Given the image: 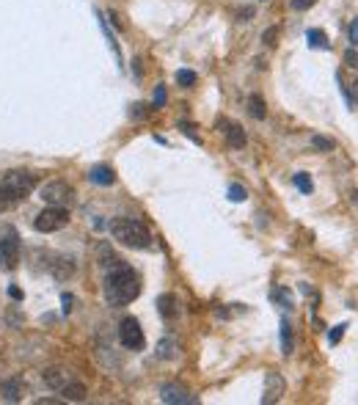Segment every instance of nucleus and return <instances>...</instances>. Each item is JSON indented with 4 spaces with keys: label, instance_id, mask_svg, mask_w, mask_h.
Wrapping results in <instances>:
<instances>
[{
    "label": "nucleus",
    "instance_id": "f257e3e1",
    "mask_svg": "<svg viewBox=\"0 0 358 405\" xmlns=\"http://www.w3.org/2000/svg\"><path fill=\"white\" fill-rule=\"evenodd\" d=\"M102 292H105L108 306H127V304H132V301L141 295V279H138V273L130 270L127 265H116V268L105 276Z\"/></svg>",
    "mask_w": 358,
    "mask_h": 405
},
{
    "label": "nucleus",
    "instance_id": "f03ea898",
    "mask_svg": "<svg viewBox=\"0 0 358 405\" xmlns=\"http://www.w3.org/2000/svg\"><path fill=\"white\" fill-rule=\"evenodd\" d=\"M110 235H113V240H119V243L127 246V249L143 251L152 246L149 229L135 218H113L110 220Z\"/></svg>",
    "mask_w": 358,
    "mask_h": 405
},
{
    "label": "nucleus",
    "instance_id": "7ed1b4c3",
    "mask_svg": "<svg viewBox=\"0 0 358 405\" xmlns=\"http://www.w3.org/2000/svg\"><path fill=\"white\" fill-rule=\"evenodd\" d=\"M33 187H36V174L31 171H6L0 177V193L8 199V204H17L25 196H31Z\"/></svg>",
    "mask_w": 358,
    "mask_h": 405
},
{
    "label": "nucleus",
    "instance_id": "20e7f679",
    "mask_svg": "<svg viewBox=\"0 0 358 405\" xmlns=\"http://www.w3.org/2000/svg\"><path fill=\"white\" fill-rule=\"evenodd\" d=\"M20 262V237L11 226L0 229V268L3 270H14Z\"/></svg>",
    "mask_w": 358,
    "mask_h": 405
},
{
    "label": "nucleus",
    "instance_id": "39448f33",
    "mask_svg": "<svg viewBox=\"0 0 358 405\" xmlns=\"http://www.w3.org/2000/svg\"><path fill=\"white\" fill-rule=\"evenodd\" d=\"M66 223H69V210L66 207H44L33 220L36 232H58Z\"/></svg>",
    "mask_w": 358,
    "mask_h": 405
},
{
    "label": "nucleus",
    "instance_id": "423d86ee",
    "mask_svg": "<svg viewBox=\"0 0 358 405\" xmlns=\"http://www.w3.org/2000/svg\"><path fill=\"white\" fill-rule=\"evenodd\" d=\"M41 199H44L47 207H69L72 199H75V190L66 182H47L41 187Z\"/></svg>",
    "mask_w": 358,
    "mask_h": 405
},
{
    "label": "nucleus",
    "instance_id": "0eeeda50",
    "mask_svg": "<svg viewBox=\"0 0 358 405\" xmlns=\"http://www.w3.org/2000/svg\"><path fill=\"white\" fill-rule=\"evenodd\" d=\"M119 339L127 350H143L146 347V339H143V331L138 325L135 317H124L122 325H119Z\"/></svg>",
    "mask_w": 358,
    "mask_h": 405
},
{
    "label": "nucleus",
    "instance_id": "6e6552de",
    "mask_svg": "<svg viewBox=\"0 0 358 405\" xmlns=\"http://www.w3.org/2000/svg\"><path fill=\"white\" fill-rule=\"evenodd\" d=\"M160 400L168 405H193L196 397H191V392L182 386V383H165L163 389H160Z\"/></svg>",
    "mask_w": 358,
    "mask_h": 405
},
{
    "label": "nucleus",
    "instance_id": "1a4fd4ad",
    "mask_svg": "<svg viewBox=\"0 0 358 405\" xmlns=\"http://www.w3.org/2000/svg\"><path fill=\"white\" fill-rule=\"evenodd\" d=\"M158 312H160V317H163L165 323H171V320H177L179 317V301L174 298V295H160L158 298Z\"/></svg>",
    "mask_w": 358,
    "mask_h": 405
},
{
    "label": "nucleus",
    "instance_id": "9d476101",
    "mask_svg": "<svg viewBox=\"0 0 358 405\" xmlns=\"http://www.w3.org/2000/svg\"><path fill=\"white\" fill-rule=\"evenodd\" d=\"M281 392H284V380H281V375L270 373L267 375V389H264V397H262V403H276L279 397H281Z\"/></svg>",
    "mask_w": 358,
    "mask_h": 405
},
{
    "label": "nucleus",
    "instance_id": "9b49d317",
    "mask_svg": "<svg viewBox=\"0 0 358 405\" xmlns=\"http://www.w3.org/2000/svg\"><path fill=\"white\" fill-rule=\"evenodd\" d=\"M61 394H64V400H69V403H83L86 400V386L80 380H66L64 386H61Z\"/></svg>",
    "mask_w": 358,
    "mask_h": 405
},
{
    "label": "nucleus",
    "instance_id": "f8f14e48",
    "mask_svg": "<svg viewBox=\"0 0 358 405\" xmlns=\"http://www.w3.org/2000/svg\"><path fill=\"white\" fill-rule=\"evenodd\" d=\"M89 180H91L94 185H113V182H116V174H113V168H108V166H94V168L89 171Z\"/></svg>",
    "mask_w": 358,
    "mask_h": 405
},
{
    "label": "nucleus",
    "instance_id": "ddd939ff",
    "mask_svg": "<svg viewBox=\"0 0 358 405\" xmlns=\"http://www.w3.org/2000/svg\"><path fill=\"white\" fill-rule=\"evenodd\" d=\"M23 392H25V386H23V380H8V383H3V397L8 400V403H20L23 400Z\"/></svg>",
    "mask_w": 358,
    "mask_h": 405
},
{
    "label": "nucleus",
    "instance_id": "4468645a",
    "mask_svg": "<svg viewBox=\"0 0 358 405\" xmlns=\"http://www.w3.org/2000/svg\"><path fill=\"white\" fill-rule=\"evenodd\" d=\"M226 141H229V147H231V149H243V147H245V132H243V127L229 125Z\"/></svg>",
    "mask_w": 358,
    "mask_h": 405
},
{
    "label": "nucleus",
    "instance_id": "2eb2a0df",
    "mask_svg": "<svg viewBox=\"0 0 358 405\" xmlns=\"http://www.w3.org/2000/svg\"><path fill=\"white\" fill-rule=\"evenodd\" d=\"M158 356H160V359H165V361L177 359V356H179V344L174 342V339H163V342L158 344Z\"/></svg>",
    "mask_w": 358,
    "mask_h": 405
},
{
    "label": "nucleus",
    "instance_id": "dca6fc26",
    "mask_svg": "<svg viewBox=\"0 0 358 405\" xmlns=\"http://www.w3.org/2000/svg\"><path fill=\"white\" fill-rule=\"evenodd\" d=\"M44 383H47L50 389H58V392H61V386L66 383V373L64 370H47V373H44Z\"/></svg>",
    "mask_w": 358,
    "mask_h": 405
},
{
    "label": "nucleus",
    "instance_id": "f3484780",
    "mask_svg": "<svg viewBox=\"0 0 358 405\" xmlns=\"http://www.w3.org/2000/svg\"><path fill=\"white\" fill-rule=\"evenodd\" d=\"M248 111H251L254 119H264L267 108H264V99H262L260 94H251V96H248Z\"/></svg>",
    "mask_w": 358,
    "mask_h": 405
},
{
    "label": "nucleus",
    "instance_id": "a211bd4d",
    "mask_svg": "<svg viewBox=\"0 0 358 405\" xmlns=\"http://www.w3.org/2000/svg\"><path fill=\"white\" fill-rule=\"evenodd\" d=\"M306 42H309V47H314V50H328V39L323 31H309L306 33Z\"/></svg>",
    "mask_w": 358,
    "mask_h": 405
},
{
    "label": "nucleus",
    "instance_id": "6ab92c4d",
    "mask_svg": "<svg viewBox=\"0 0 358 405\" xmlns=\"http://www.w3.org/2000/svg\"><path fill=\"white\" fill-rule=\"evenodd\" d=\"M281 347H284L287 356L293 353V331H290V323H287V320L281 323Z\"/></svg>",
    "mask_w": 358,
    "mask_h": 405
},
{
    "label": "nucleus",
    "instance_id": "aec40b11",
    "mask_svg": "<svg viewBox=\"0 0 358 405\" xmlns=\"http://www.w3.org/2000/svg\"><path fill=\"white\" fill-rule=\"evenodd\" d=\"M177 83L185 86V89H191L196 83V72H191V69H179V72H177Z\"/></svg>",
    "mask_w": 358,
    "mask_h": 405
},
{
    "label": "nucleus",
    "instance_id": "412c9836",
    "mask_svg": "<svg viewBox=\"0 0 358 405\" xmlns=\"http://www.w3.org/2000/svg\"><path fill=\"white\" fill-rule=\"evenodd\" d=\"M295 185L300 193H312L314 185H312V180H309V174H295Z\"/></svg>",
    "mask_w": 358,
    "mask_h": 405
},
{
    "label": "nucleus",
    "instance_id": "4be33fe9",
    "mask_svg": "<svg viewBox=\"0 0 358 405\" xmlns=\"http://www.w3.org/2000/svg\"><path fill=\"white\" fill-rule=\"evenodd\" d=\"M229 199H231V201H245V199H248V193H245V187L231 185L229 187Z\"/></svg>",
    "mask_w": 358,
    "mask_h": 405
},
{
    "label": "nucleus",
    "instance_id": "5701e85b",
    "mask_svg": "<svg viewBox=\"0 0 358 405\" xmlns=\"http://www.w3.org/2000/svg\"><path fill=\"white\" fill-rule=\"evenodd\" d=\"M312 144H314L317 149H323V152H331V149H333V141H328V138H320V135H314V138H312Z\"/></svg>",
    "mask_w": 358,
    "mask_h": 405
},
{
    "label": "nucleus",
    "instance_id": "b1692460",
    "mask_svg": "<svg viewBox=\"0 0 358 405\" xmlns=\"http://www.w3.org/2000/svg\"><path fill=\"white\" fill-rule=\"evenodd\" d=\"M182 132H185V135H188L191 141H196V144H201V138H198V132H196V127H193V125H188V122H185V125H182Z\"/></svg>",
    "mask_w": 358,
    "mask_h": 405
},
{
    "label": "nucleus",
    "instance_id": "393cba45",
    "mask_svg": "<svg viewBox=\"0 0 358 405\" xmlns=\"http://www.w3.org/2000/svg\"><path fill=\"white\" fill-rule=\"evenodd\" d=\"M317 0H293V8L295 11H306V8H312Z\"/></svg>",
    "mask_w": 358,
    "mask_h": 405
},
{
    "label": "nucleus",
    "instance_id": "a878e982",
    "mask_svg": "<svg viewBox=\"0 0 358 405\" xmlns=\"http://www.w3.org/2000/svg\"><path fill=\"white\" fill-rule=\"evenodd\" d=\"M276 298H279V301H281L287 309L293 306V298H290V292H287V289H276Z\"/></svg>",
    "mask_w": 358,
    "mask_h": 405
},
{
    "label": "nucleus",
    "instance_id": "bb28decb",
    "mask_svg": "<svg viewBox=\"0 0 358 405\" xmlns=\"http://www.w3.org/2000/svg\"><path fill=\"white\" fill-rule=\"evenodd\" d=\"M342 334H345V325H336V328L331 331V337H328V339H331V344L339 342V339H342Z\"/></svg>",
    "mask_w": 358,
    "mask_h": 405
},
{
    "label": "nucleus",
    "instance_id": "cd10ccee",
    "mask_svg": "<svg viewBox=\"0 0 358 405\" xmlns=\"http://www.w3.org/2000/svg\"><path fill=\"white\" fill-rule=\"evenodd\" d=\"M276 33H279L276 28H270V31H264V36H262V39H264V42L273 47V44H276Z\"/></svg>",
    "mask_w": 358,
    "mask_h": 405
},
{
    "label": "nucleus",
    "instance_id": "c85d7f7f",
    "mask_svg": "<svg viewBox=\"0 0 358 405\" xmlns=\"http://www.w3.org/2000/svg\"><path fill=\"white\" fill-rule=\"evenodd\" d=\"M350 42L358 47V17L353 20V25H350Z\"/></svg>",
    "mask_w": 358,
    "mask_h": 405
},
{
    "label": "nucleus",
    "instance_id": "c756f323",
    "mask_svg": "<svg viewBox=\"0 0 358 405\" xmlns=\"http://www.w3.org/2000/svg\"><path fill=\"white\" fill-rule=\"evenodd\" d=\"M345 61L350 63V66H358V56H356V53H353V50H350V53L345 56Z\"/></svg>",
    "mask_w": 358,
    "mask_h": 405
},
{
    "label": "nucleus",
    "instance_id": "7c9ffc66",
    "mask_svg": "<svg viewBox=\"0 0 358 405\" xmlns=\"http://www.w3.org/2000/svg\"><path fill=\"white\" fill-rule=\"evenodd\" d=\"M155 102H158V105H163V102H165V89H158V96H155Z\"/></svg>",
    "mask_w": 358,
    "mask_h": 405
},
{
    "label": "nucleus",
    "instance_id": "2f4dec72",
    "mask_svg": "<svg viewBox=\"0 0 358 405\" xmlns=\"http://www.w3.org/2000/svg\"><path fill=\"white\" fill-rule=\"evenodd\" d=\"M8 295H11V298H14V301H20V298H23V292H20V289H17V287H11V289H8Z\"/></svg>",
    "mask_w": 358,
    "mask_h": 405
},
{
    "label": "nucleus",
    "instance_id": "473e14b6",
    "mask_svg": "<svg viewBox=\"0 0 358 405\" xmlns=\"http://www.w3.org/2000/svg\"><path fill=\"white\" fill-rule=\"evenodd\" d=\"M8 207H11V204H8V199L0 193V213H3V210H8Z\"/></svg>",
    "mask_w": 358,
    "mask_h": 405
},
{
    "label": "nucleus",
    "instance_id": "72a5a7b5",
    "mask_svg": "<svg viewBox=\"0 0 358 405\" xmlns=\"http://www.w3.org/2000/svg\"><path fill=\"white\" fill-rule=\"evenodd\" d=\"M356 99H358V80H356Z\"/></svg>",
    "mask_w": 358,
    "mask_h": 405
}]
</instances>
